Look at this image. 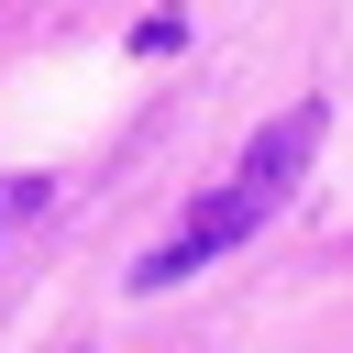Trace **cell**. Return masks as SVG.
I'll use <instances>...</instances> for the list:
<instances>
[{
    "instance_id": "6da1fadb",
    "label": "cell",
    "mask_w": 353,
    "mask_h": 353,
    "mask_svg": "<svg viewBox=\"0 0 353 353\" xmlns=\"http://www.w3.org/2000/svg\"><path fill=\"white\" fill-rule=\"evenodd\" d=\"M309 143H320V110H287V121H276V132H265V143H254V154H243V188H254V199H265V210H276V199H287V176H298V154H309Z\"/></svg>"
}]
</instances>
